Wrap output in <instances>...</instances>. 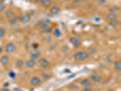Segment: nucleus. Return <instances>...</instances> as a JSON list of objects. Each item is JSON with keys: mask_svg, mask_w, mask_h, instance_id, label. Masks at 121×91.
Here are the masks:
<instances>
[{"mask_svg": "<svg viewBox=\"0 0 121 91\" xmlns=\"http://www.w3.org/2000/svg\"><path fill=\"white\" fill-rule=\"evenodd\" d=\"M90 56L88 52L78 51L73 55V58L76 61H84L88 58Z\"/></svg>", "mask_w": 121, "mask_h": 91, "instance_id": "nucleus-1", "label": "nucleus"}, {"mask_svg": "<svg viewBox=\"0 0 121 91\" xmlns=\"http://www.w3.org/2000/svg\"><path fill=\"white\" fill-rule=\"evenodd\" d=\"M16 46L13 43H8L5 46V50L6 52L12 53L16 50Z\"/></svg>", "mask_w": 121, "mask_h": 91, "instance_id": "nucleus-2", "label": "nucleus"}, {"mask_svg": "<svg viewBox=\"0 0 121 91\" xmlns=\"http://www.w3.org/2000/svg\"><path fill=\"white\" fill-rule=\"evenodd\" d=\"M38 64L42 68H46L50 66V62L44 58H39L38 60Z\"/></svg>", "mask_w": 121, "mask_h": 91, "instance_id": "nucleus-3", "label": "nucleus"}, {"mask_svg": "<svg viewBox=\"0 0 121 91\" xmlns=\"http://www.w3.org/2000/svg\"><path fill=\"white\" fill-rule=\"evenodd\" d=\"M50 24V21L49 20H48V19H43V20H41V21L38 22V24H37V26L42 29H44L49 26Z\"/></svg>", "mask_w": 121, "mask_h": 91, "instance_id": "nucleus-4", "label": "nucleus"}, {"mask_svg": "<svg viewBox=\"0 0 121 91\" xmlns=\"http://www.w3.org/2000/svg\"><path fill=\"white\" fill-rule=\"evenodd\" d=\"M31 20V15L30 13H25L20 17V21L22 23H27Z\"/></svg>", "mask_w": 121, "mask_h": 91, "instance_id": "nucleus-5", "label": "nucleus"}, {"mask_svg": "<svg viewBox=\"0 0 121 91\" xmlns=\"http://www.w3.org/2000/svg\"><path fill=\"white\" fill-rule=\"evenodd\" d=\"M69 41L70 43L73 45L75 47H79L81 45V43L80 41L78 38H77L76 37H71L69 39Z\"/></svg>", "mask_w": 121, "mask_h": 91, "instance_id": "nucleus-6", "label": "nucleus"}, {"mask_svg": "<svg viewBox=\"0 0 121 91\" xmlns=\"http://www.w3.org/2000/svg\"><path fill=\"white\" fill-rule=\"evenodd\" d=\"M41 55V52L39 50H36L35 52H32L30 54V60H33V61H36V60H38L40 58V57Z\"/></svg>", "mask_w": 121, "mask_h": 91, "instance_id": "nucleus-7", "label": "nucleus"}, {"mask_svg": "<svg viewBox=\"0 0 121 91\" xmlns=\"http://www.w3.org/2000/svg\"><path fill=\"white\" fill-rule=\"evenodd\" d=\"M8 60H9V58L7 55H4L1 57V59H0V62L1 63V64L4 66H6L8 63Z\"/></svg>", "mask_w": 121, "mask_h": 91, "instance_id": "nucleus-8", "label": "nucleus"}, {"mask_svg": "<svg viewBox=\"0 0 121 91\" xmlns=\"http://www.w3.org/2000/svg\"><path fill=\"white\" fill-rule=\"evenodd\" d=\"M90 80L92 81H94V82L96 83H99L101 82L102 80V78L101 76L97 75V74H94V75H92L90 77Z\"/></svg>", "mask_w": 121, "mask_h": 91, "instance_id": "nucleus-9", "label": "nucleus"}, {"mask_svg": "<svg viewBox=\"0 0 121 91\" xmlns=\"http://www.w3.org/2000/svg\"><path fill=\"white\" fill-rule=\"evenodd\" d=\"M41 82V80L39 77H33L31 78V80L30 81V83L33 86L38 85Z\"/></svg>", "mask_w": 121, "mask_h": 91, "instance_id": "nucleus-10", "label": "nucleus"}, {"mask_svg": "<svg viewBox=\"0 0 121 91\" xmlns=\"http://www.w3.org/2000/svg\"><path fill=\"white\" fill-rule=\"evenodd\" d=\"M25 65L26 67H28V68H32L36 65V63L35 61H33V60L30 59L25 62Z\"/></svg>", "mask_w": 121, "mask_h": 91, "instance_id": "nucleus-11", "label": "nucleus"}, {"mask_svg": "<svg viewBox=\"0 0 121 91\" xmlns=\"http://www.w3.org/2000/svg\"><path fill=\"white\" fill-rule=\"evenodd\" d=\"M81 85L82 86L84 87H90V86L92 85V82L90 81V80L89 79H87V78H85L84 80H82L81 81Z\"/></svg>", "mask_w": 121, "mask_h": 91, "instance_id": "nucleus-12", "label": "nucleus"}, {"mask_svg": "<svg viewBox=\"0 0 121 91\" xmlns=\"http://www.w3.org/2000/svg\"><path fill=\"white\" fill-rule=\"evenodd\" d=\"M20 17H20L19 15H14L13 17H12L10 18L9 19L8 22H9L10 24H15L17 22L20 21Z\"/></svg>", "mask_w": 121, "mask_h": 91, "instance_id": "nucleus-13", "label": "nucleus"}, {"mask_svg": "<svg viewBox=\"0 0 121 91\" xmlns=\"http://www.w3.org/2000/svg\"><path fill=\"white\" fill-rule=\"evenodd\" d=\"M59 12H60V9H59V7H58V6H53L50 9V13H52L53 15H57Z\"/></svg>", "mask_w": 121, "mask_h": 91, "instance_id": "nucleus-14", "label": "nucleus"}, {"mask_svg": "<svg viewBox=\"0 0 121 91\" xmlns=\"http://www.w3.org/2000/svg\"><path fill=\"white\" fill-rule=\"evenodd\" d=\"M117 15L116 13H113V12H110L109 14L107 15V20L109 21H113V20H115L117 18Z\"/></svg>", "mask_w": 121, "mask_h": 91, "instance_id": "nucleus-15", "label": "nucleus"}, {"mask_svg": "<svg viewBox=\"0 0 121 91\" xmlns=\"http://www.w3.org/2000/svg\"><path fill=\"white\" fill-rule=\"evenodd\" d=\"M52 28L51 27H49V26H47L45 28L42 29L41 30V33L42 34H48V33H50L51 32H52Z\"/></svg>", "mask_w": 121, "mask_h": 91, "instance_id": "nucleus-16", "label": "nucleus"}, {"mask_svg": "<svg viewBox=\"0 0 121 91\" xmlns=\"http://www.w3.org/2000/svg\"><path fill=\"white\" fill-rule=\"evenodd\" d=\"M42 5L45 8H48L52 4V0H42Z\"/></svg>", "mask_w": 121, "mask_h": 91, "instance_id": "nucleus-17", "label": "nucleus"}, {"mask_svg": "<svg viewBox=\"0 0 121 91\" xmlns=\"http://www.w3.org/2000/svg\"><path fill=\"white\" fill-rule=\"evenodd\" d=\"M114 68L116 70H117L118 71L121 70V60H117L114 63Z\"/></svg>", "mask_w": 121, "mask_h": 91, "instance_id": "nucleus-18", "label": "nucleus"}, {"mask_svg": "<svg viewBox=\"0 0 121 91\" xmlns=\"http://www.w3.org/2000/svg\"><path fill=\"white\" fill-rule=\"evenodd\" d=\"M24 65V62L23 60L18 59V60H17L16 61V67H18V68H21V67H23Z\"/></svg>", "mask_w": 121, "mask_h": 91, "instance_id": "nucleus-19", "label": "nucleus"}, {"mask_svg": "<svg viewBox=\"0 0 121 91\" xmlns=\"http://www.w3.org/2000/svg\"><path fill=\"white\" fill-rule=\"evenodd\" d=\"M53 35L55 37L59 38V37H60L61 35H62V33H61V32H60V30H59V29L56 28L55 29V30L53 31Z\"/></svg>", "mask_w": 121, "mask_h": 91, "instance_id": "nucleus-20", "label": "nucleus"}, {"mask_svg": "<svg viewBox=\"0 0 121 91\" xmlns=\"http://www.w3.org/2000/svg\"><path fill=\"white\" fill-rule=\"evenodd\" d=\"M120 24V22L118 21H116V20H113V21H110V22L109 23V25L111 26V27H116V26H119Z\"/></svg>", "mask_w": 121, "mask_h": 91, "instance_id": "nucleus-21", "label": "nucleus"}, {"mask_svg": "<svg viewBox=\"0 0 121 91\" xmlns=\"http://www.w3.org/2000/svg\"><path fill=\"white\" fill-rule=\"evenodd\" d=\"M5 15H6V18H8L10 19V18L13 17L15 15L14 13L12 10H7V11L6 12V13H5Z\"/></svg>", "mask_w": 121, "mask_h": 91, "instance_id": "nucleus-22", "label": "nucleus"}, {"mask_svg": "<svg viewBox=\"0 0 121 91\" xmlns=\"http://www.w3.org/2000/svg\"><path fill=\"white\" fill-rule=\"evenodd\" d=\"M120 10V8L117 6H112L109 9V10L110 11V12H113V13H116L118 12Z\"/></svg>", "mask_w": 121, "mask_h": 91, "instance_id": "nucleus-23", "label": "nucleus"}, {"mask_svg": "<svg viewBox=\"0 0 121 91\" xmlns=\"http://www.w3.org/2000/svg\"><path fill=\"white\" fill-rule=\"evenodd\" d=\"M6 33V30L3 27H0V38H3Z\"/></svg>", "mask_w": 121, "mask_h": 91, "instance_id": "nucleus-24", "label": "nucleus"}, {"mask_svg": "<svg viewBox=\"0 0 121 91\" xmlns=\"http://www.w3.org/2000/svg\"><path fill=\"white\" fill-rule=\"evenodd\" d=\"M69 89L70 90V91H75V90L79 88V87L77 86L76 84H72L69 86Z\"/></svg>", "mask_w": 121, "mask_h": 91, "instance_id": "nucleus-25", "label": "nucleus"}, {"mask_svg": "<svg viewBox=\"0 0 121 91\" xmlns=\"http://www.w3.org/2000/svg\"><path fill=\"white\" fill-rule=\"evenodd\" d=\"M96 52V49L94 47H90V48H89V54H94V53H95Z\"/></svg>", "mask_w": 121, "mask_h": 91, "instance_id": "nucleus-26", "label": "nucleus"}, {"mask_svg": "<svg viewBox=\"0 0 121 91\" xmlns=\"http://www.w3.org/2000/svg\"><path fill=\"white\" fill-rule=\"evenodd\" d=\"M8 76L12 79H15L16 77V74L13 71H10V72L8 73Z\"/></svg>", "mask_w": 121, "mask_h": 91, "instance_id": "nucleus-27", "label": "nucleus"}, {"mask_svg": "<svg viewBox=\"0 0 121 91\" xmlns=\"http://www.w3.org/2000/svg\"><path fill=\"white\" fill-rule=\"evenodd\" d=\"M5 9H6V5L4 4H0V12L3 11Z\"/></svg>", "mask_w": 121, "mask_h": 91, "instance_id": "nucleus-28", "label": "nucleus"}, {"mask_svg": "<svg viewBox=\"0 0 121 91\" xmlns=\"http://www.w3.org/2000/svg\"><path fill=\"white\" fill-rule=\"evenodd\" d=\"M81 91H93V89L90 87H85L83 89H82Z\"/></svg>", "mask_w": 121, "mask_h": 91, "instance_id": "nucleus-29", "label": "nucleus"}, {"mask_svg": "<svg viewBox=\"0 0 121 91\" xmlns=\"http://www.w3.org/2000/svg\"><path fill=\"white\" fill-rule=\"evenodd\" d=\"M32 47L34 49H37L39 47V44L36 43H33L32 44Z\"/></svg>", "mask_w": 121, "mask_h": 91, "instance_id": "nucleus-30", "label": "nucleus"}, {"mask_svg": "<svg viewBox=\"0 0 121 91\" xmlns=\"http://www.w3.org/2000/svg\"><path fill=\"white\" fill-rule=\"evenodd\" d=\"M105 3V0H99L98 4L99 5H103Z\"/></svg>", "mask_w": 121, "mask_h": 91, "instance_id": "nucleus-31", "label": "nucleus"}, {"mask_svg": "<svg viewBox=\"0 0 121 91\" xmlns=\"http://www.w3.org/2000/svg\"><path fill=\"white\" fill-rule=\"evenodd\" d=\"M4 87H7L8 86H9V83L8 82H6V83H4Z\"/></svg>", "mask_w": 121, "mask_h": 91, "instance_id": "nucleus-32", "label": "nucleus"}, {"mask_svg": "<svg viewBox=\"0 0 121 91\" xmlns=\"http://www.w3.org/2000/svg\"><path fill=\"white\" fill-rule=\"evenodd\" d=\"M1 91H10V89H8L7 87H4V88L2 89L1 90Z\"/></svg>", "mask_w": 121, "mask_h": 91, "instance_id": "nucleus-33", "label": "nucleus"}, {"mask_svg": "<svg viewBox=\"0 0 121 91\" xmlns=\"http://www.w3.org/2000/svg\"><path fill=\"white\" fill-rule=\"evenodd\" d=\"M35 1L36 3H41L42 1V0H35Z\"/></svg>", "mask_w": 121, "mask_h": 91, "instance_id": "nucleus-34", "label": "nucleus"}, {"mask_svg": "<svg viewBox=\"0 0 121 91\" xmlns=\"http://www.w3.org/2000/svg\"><path fill=\"white\" fill-rule=\"evenodd\" d=\"M82 0H73V1L75 3H79L80 1H82Z\"/></svg>", "mask_w": 121, "mask_h": 91, "instance_id": "nucleus-35", "label": "nucleus"}, {"mask_svg": "<svg viewBox=\"0 0 121 91\" xmlns=\"http://www.w3.org/2000/svg\"><path fill=\"white\" fill-rule=\"evenodd\" d=\"M5 0H0V4H4Z\"/></svg>", "mask_w": 121, "mask_h": 91, "instance_id": "nucleus-36", "label": "nucleus"}, {"mask_svg": "<svg viewBox=\"0 0 121 91\" xmlns=\"http://www.w3.org/2000/svg\"><path fill=\"white\" fill-rule=\"evenodd\" d=\"M107 91H113V90L111 89H109Z\"/></svg>", "mask_w": 121, "mask_h": 91, "instance_id": "nucleus-37", "label": "nucleus"}, {"mask_svg": "<svg viewBox=\"0 0 121 91\" xmlns=\"http://www.w3.org/2000/svg\"><path fill=\"white\" fill-rule=\"evenodd\" d=\"M65 1H70V0H65Z\"/></svg>", "mask_w": 121, "mask_h": 91, "instance_id": "nucleus-38", "label": "nucleus"}, {"mask_svg": "<svg viewBox=\"0 0 121 91\" xmlns=\"http://www.w3.org/2000/svg\"><path fill=\"white\" fill-rule=\"evenodd\" d=\"M82 1H83V0H82Z\"/></svg>", "mask_w": 121, "mask_h": 91, "instance_id": "nucleus-39", "label": "nucleus"}]
</instances>
